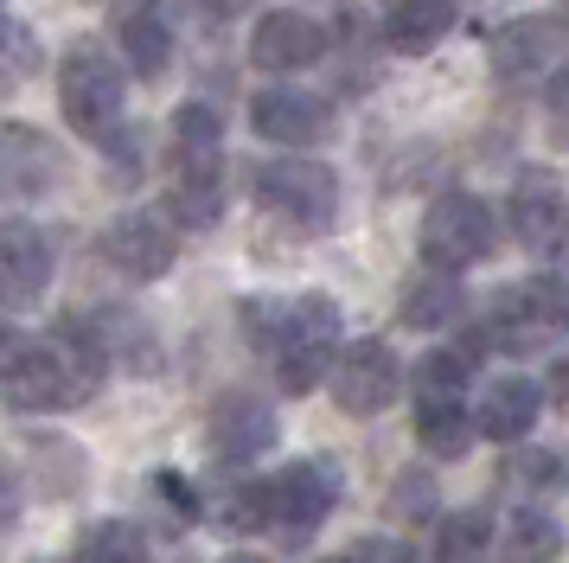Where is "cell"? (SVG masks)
<instances>
[{
	"mask_svg": "<svg viewBox=\"0 0 569 563\" xmlns=\"http://www.w3.org/2000/svg\"><path fill=\"white\" fill-rule=\"evenodd\" d=\"M71 563H148V537L134 532L129 518H103V525L83 532Z\"/></svg>",
	"mask_w": 569,
	"mask_h": 563,
	"instance_id": "cell-25",
	"label": "cell"
},
{
	"mask_svg": "<svg viewBox=\"0 0 569 563\" xmlns=\"http://www.w3.org/2000/svg\"><path fill=\"white\" fill-rule=\"evenodd\" d=\"M416 250H422L429 269L461 276V269H473V263H487V256L499 250V211H492L480 192H441V199L422 211Z\"/></svg>",
	"mask_w": 569,
	"mask_h": 563,
	"instance_id": "cell-5",
	"label": "cell"
},
{
	"mask_svg": "<svg viewBox=\"0 0 569 563\" xmlns=\"http://www.w3.org/2000/svg\"><path fill=\"white\" fill-rule=\"evenodd\" d=\"M122 109H129V77L116 65V51L97 46V39H78L58 58V116H64V128L109 148L122 135Z\"/></svg>",
	"mask_w": 569,
	"mask_h": 563,
	"instance_id": "cell-2",
	"label": "cell"
},
{
	"mask_svg": "<svg viewBox=\"0 0 569 563\" xmlns=\"http://www.w3.org/2000/svg\"><path fill=\"white\" fill-rule=\"evenodd\" d=\"M269 448H276V409L257 391H224L211 404V455L231 461V467H250Z\"/></svg>",
	"mask_w": 569,
	"mask_h": 563,
	"instance_id": "cell-14",
	"label": "cell"
},
{
	"mask_svg": "<svg viewBox=\"0 0 569 563\" xmlns=\"http://www.w3.org/2000/svg\"><path fill=\"white\" fill-rule=\"evenodd\" d=\"M416 442H422V455H436V461H461L473 448L467 397H455V404H416Z\"/></svg>",
	"mask_w": 569,
	"mask_h": 563,
	"instance_id": "cell-22",
	"label": "cell"
},
{
	"mask_svg": "<svg viewBox=\"0 0 569 563\" xmlns=\"http://www.w3.org/2000/svg\"><path fill=\"white\" fill-rule=\"evenodd\" d=\"M27 141H32L27 128H0V199H27V192L52 186V167H20Z\"/></svg>",
	"mask_w": 569,
	"mask_h": 563,
	"instance_id": "cell-26",
	"label": "cell"
},
{
	"mask_svg": "<svg viewBox=\"0 0 569 563\" xmlns=\"http://www.w3.org/2000/svg\"><path fill=\"white\" fill-rule=\"evenodd\" d=\"M20 518V474L13 467H0V532Z\"/></svg>",
	"mask_w": 569,
	"mask_h": 563,
	"instance_id": "cell-30",
	"label": "cell"
},
{
	"mask_svg": "<svg viewBox=\"0 0 569 563\" xmlns=\"http://www.w3.org/2000/svg\"><path fill=\"white\" fill-rule=\"evenodd\" d=\"M557 467H563V461L550 455V448H525V455L506 461V474H512L518 486H557Z\"/></svg>",
	"mask_w": 569,
	"mask_h": 563,
	"instance_id": "cell-28",
	"label": "cell"
},
{
	"mask_svg": "<svg viewBox=\"0 0 569 563\" xmlns=\"http://www.w3.org/2000/svg\"><path fill=\"white\" fill-rule=\"evenodd\" d=\"M436 518V481L429 474H403L390 486V525H429Z\"/></svg>",
	"mask_w": 569,
	"mask_h": 563,
	"instance_id": "cell-27",
	"label": "cell"
},
{
	"mask_svg": "<svg viewBox=\"0 0 569 563\" xmlns=\"http://www.w3.org/2000/svg\"><path fill=\"white\" fill-rule=\"evenodd\" d=\"M506 218H512V237L538 256L543 269L563 256V192H557V179L550 174H525L518 179L512 199H506Z\"/></svg>",
	"mask_w": 569,
	"mask_h": 563,
	"instance_id": "cell-16",
	"label": "cell"
},
{
	"mask_svg": "<svg viewBox=\"0 0 569 563\" xmlns=\"http://www.w3.org/2000/svg\"><path fill=\"white\" fill-rule=\"evenodd\" d=\"M467 378H473V365H467L455 346H441V353H422V365H410L416 404H455V397H467Z\"/></svg>",
	"mask_w": 569,
	"mask_h": 563,
	"instance_id": "cell-23",
	"label": "cell"
},
{
	"mask_svg": "<svg viewBox=\"0 0 569 563\" xmlns=\"http://www.w3.org/2000/svg\"><path fill=\"white\" fill-rule=\"evenodd\" d=\"M103 256L116 276L129 282H160L173 263H180V230L154 218V211H122V218H109L103 230Z\"/></svg>",
	"mask_w": 569,
	"mask_h": 563,
	"instance_id": "cell-11",
	"label": "cell"
},
{
	"mask_svg": "<svg viewBox=\"0 0 569 563\" xmlns=\"http://www.w3.org/2000/svg\"><path fill=\"white\" fill-rule=\"evenodd\" d=\"M339 333H346V314H339L333 295L308 288V295L282 302V320H276V339H269L262 358H276V378H282L288 397H308L313 384L327 378V365L339 353Z\"/></svg>",
	"mask_w": 569,
	"mask_h": 563,
	"instance_id": "cell-3",
	"label": "cell"
},
{
	"mask_svg": "<svg viewBox=\"0 0 569 563\" xmlns=\"http://www.w3.org/2000/svg\"><path fill=\"white\" fill-rule=\"evenodd\" d=\"M122 58L141 77H160L173 65V20H167V0H134L122 13Z\"/></svg>",
	"mask_w": 569,
	"mask_h": 563,
	"instance_id": "cell-20",
	"label": "cell"
},
{
	"mask_svg": "<svg viewBox=\"0 0 569 563\" xmlns=\"http://www.w3.org/2000/svg\"><path fill=\"white\" fill-rule=\"evenodd\" d=\"M352 563H416V551L403 544V537H365V544H352Z\"/></svg>",
	"mask_w": 569,
	"mask_h": 563,
	"instance_id": "cell-29",
	"label": "cell"
},
{
	"mask_svg": "<svg viewBox=\"0 0 569 563\" xmlns=\"http://www.w3.org/2000/svg\"><path fill=\"white\" fill-rule=\"evenodd\" d=\"M327 384H333V404L346 416H378L403 391V358L390 353V339H339Z\"/></svg>",
	"mask_w": 569,
	"mask_h": 563,
	"instance_id": "cell-8",
	"label": "cell"
},
{
	"mask_svg": "<svg viewBox=\"0 0 569 563\" xmlns=\"http://www.w3.org/2000/svg\"><path fill=\"white\" fill-rule=\"evenodd\" d=\"M339 461H288L269 481H257L262 493V525H282L288 537L313 532L327 512L339 506Z\"/></svg>",
	"mask_w": 569,
	"mask_h": 563,
	"instance_id": "cell-7",
	"label": "cell"
},
{
	"mask_svg": "<svg viewBox=\"0 0 569 563\" xmlns=\"http://www.w3.org/2000/svg\"><path fill=\"white\" fill-rule=\"evenodd\" d=\"M397 320H403L410 333L461 327V320H467L461 276H448V269H416V276L403 282V295H397Z\"/></svg>",
	"mask_w": 569,
	"mask_h": 563,
	"instance_id": "cell-18",
	"label": "cell"
},
{
	"mask_svg": "<svg viewBox=\"0 0 569 563\" xmlns=\"http://www.w3.org/2000/svg\"><path fill=\"white\" fill-rule=\"evenodd\" d=\"M52 288V244L27 218H0V307L27 314Z\"/></svg>",
	"mask_w": 569,
	"mask_h": 563,
	"instance_id": "cell-12",
	"label": "cell"
},
{
	"mask_svg": "<svg viewBox=\"0 0 569 563\" xmlns=\"http://www.w3.org/2000/svg\"><path fill=\"white\" fill-rule=\"evenodd\" d=\"M250 128H257L262 141H276V148H313V141H327V102L308 97V90H288V83H269L250 97Z\"/></svg>",
	"mask_w": 569,
	"mask_h": 563,
	"instance_id": "cell-15",
	"label": "cell"
},
{
	"mask_svg": "<svg viewBox=\"0 0 569 563\" xmlns=\"http://www.w3.org/2000/svg\"><path fill=\"white\" fill-rule=\"evenodd\" d=\"M492 563H557L563 551V532H557V518L550 512H512V525L499 532V544H487Z\"/></svg>",
	"mask_w": 569,
	"mask_h": 563,
	"instance_id": "cell-21",
	"label": "cell"
},
{
	"mask_svg": "<svg viewBox=\"0 0 569 563\" xmlns=\"http://www.w3.org/2000/svg\"><path fill=\"white\" fill-rule=\"evenodd\" d=\"M467 416H473V435H487V442H525L543 416V391H538V378L506 372V378H492L480 391V404Z\"/></svg>",
	"mask_w": 569,
	"mask_h": 563,
	"instance_id": "cell-17",
	"label": "cell"
},
{
	"mask_svg": "<svg viewBox=\"0 0 569 563\" xmlns=\"http://www.w3.org/2000/svg\"><path fill=\"white\" fill-rule=\"evenodd\" d=\"M13 346H20V333H13L7 320H0V365H7V353H13Z\"/></svg>",
	"mask_w": 569,
	"mask_h": 563,
	"instance_id": "cell-31",
	"label": "cell"
},
{
	"mask_svg": "<svg viewBox=\"0 0 569 563\" xmlns=\"http://www.w3.org/2000/svg\"><path fill=\"white\" fill-rule=\"evenodd\" d=\"M473 327L487 339V353H512V358L538 353L543 339L563 327V276H557V263L538 282H525V288H499Z\"/></svg>",
	"mask_w": 569,
	"mask_h": 563,
	"instance_id": "cell-6",
	"label": "cell"
},
{
	"mask_svg": "<svg viewBox=\"0 0 569 563\" xmlns=\"http://www.w3.org/2000/svg\"><path fill=\"white\" fill-rule=\"evenodd\" d=\"M109 358L97 346L90 320H58L39 339H20L7 365H0V397L7 409H27V416H58V409H83L103 391Z\"/></svg>",
	"mask_w": 569,
	"mask_h": 563,
	"instance_id": "cell-1",
	"label": "cell"
},
{
	"mask_svg": "<svg viewBox=\"0 0 569 563\" xmlns=\"http://www.w3.org/2000/svg\"><path fill=\"white\" fill-rule=\"evenodd\" d=\"M455 26H461V7H455V0H390L385 46L403 51V58H422V51H436Z\"/></svg>",
	"mask_w": 569,
	"mask_h": 563,
	"instance_id": "cell-19",
	"label": "cell"
},
{
	"mask_svg": "<svg viewBox=\"0 0 569 563\" xmlns=\"http://www.w3.org/2000/svg\"><path fill=\"white\" fill-rule=\"evenodd\" d=\"M327 26L313 20V13H301V7H269V13H257V26H250V65H257L262 77H295V71H313L320 58H327Z\"/></svg>",
	"mask_w": 569,
	"mask_h": 563,
	"instance_id": "cell-9",
	"label": "cell"
},
{
	"mask_svg": "<svg viewBox=\"0 0 569 563\" xmlns=\"http://www.w3.org/2000/svg\"><path fill=\"white\" fill-rule=\"evenodd\" d=\"M327 563H352V551H346V557H327Z\"/></svg>",
	"mask_w": 569,
	"mask_h": 563,
	"instance_id": "cell-33",
	"label": "cell"
},
{
	"mask_svg": "<svg viewBox=\"0 0 569 563\" xmlns=\"http://www.w3.org/2000/svg\"><path fill=\"white\" fill-rule=\"evenodd\" d=\"M167 205L186 230H211L224 218V141H173Z\"/></svg>",
	"mask_w": 569,
	"mask_h": 563,
	"instance_id": "cell-10",
	"label": "cell"
},
{
	"mask_svg": "<svg viewBox=\"0 0 569 563\" xmlns=\"http://www.w3.org/2000/svg\"><path fill=\"white\" fill-rule=\"evenodd\" d=\"M492 544V518L487 512H448L436 525V563H480Z\"/></svg>",
	"mask_w": 569,
	"mask_h": 563,
	"instance_id": "cell-24",
	"label": "cell"
},
{
	"mask_svg": "<svg viewBox=\"0 0 569 563\" xmlns=\"http://www.w3.org/2000/svg\"><path fill=\"white\" fill-rule=\"evenodd\" d=\"M569 51V26L557 13H525V20L492 32V71L499 77H550Z\"/></svg>",
	"mask_w": 569,
	"mask_h": 563,
	"instance_id": "cell-13",
	"label": "cell"
},
{
	"mask_svg": "<svg viewBox=\"0 0 569 563\" xmlns=\"http://www.w3.org/2000/svg\"><path fill=\"white\" fill-rule=\"evenodd\" d=\"M250 199L269 218H288L295 230H333L339 225V174L327 160H308V154L257 160L250 167Z\"/></svg>",
	"mask_w": 569,
	"mask_h": 563,
	"instance_id": "cell-4",
	"label": "cell"
},
{
	"mask_svg": "<svg viewBox=\"0 0 569 563\" xmlns=\"http://www.w3.org/2000/svg\"><path fill=\"white\" fill-rule=\"evenodd\" d=\"M218 563H269V557H257V551H231V557H218Z\"/></svg>",
	"mask_w": 569,
	"mask_h": 563,
	"instance_id": "cell-32",
	"label": "cell"
}]
</instances>
